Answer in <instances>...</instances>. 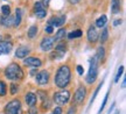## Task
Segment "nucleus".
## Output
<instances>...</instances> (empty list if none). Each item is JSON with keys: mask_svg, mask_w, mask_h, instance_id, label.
Returning a JSON list of instances; mask_svg holds the SVG:
<instances>
[{"mask_svg": "<svg viewBox=\"0 0 126 114\" xmlns=\"http://www.w3.org/2000/svg\"><path fill=\"white\" fill-rule=\"evenodd\" d=\"M70 69L67 65H63L57 70L56 72V76H55V84L56 86L61 87V89H64L65 86L69 85L70 83Z\"/></svg>", "mask_w": 126, "mask_h": 114, "instance_id": "nucleus-1", "label": "nucleus"}, {"mask_svg": "<svg viewBox=\"0 0 126 114\" xmlns=\"http://www.w3.org/2000/svg\"><path fill=\"white\" fill-rule=\"evenodd\" d=\"M5 76H6V78H8L11 80H15V79H21L23 77V72L18 64L13 63L6 68Z\"/></svg>", "mask_w": 126, "mask_h": 114, "instance_id": "nucleus-2", "label": "nucleus"}, {"mask_svg": "<svg viewBox=\"0 0 126 114\" xmlns=\"http://www.w3.org/2000/svg\"><path fill=\"white\" fill-rule=\"evenodd\" d=\"M97 61H98L97 56H94V58L91 59L90 69H89V72H88V76H86V83H88V84L94 83L96 78H97V73H98L97 72V69H98V66H97Z\"/></svg>", "mask_w": 126, "mask_h": 114, "instance_id": "nucleus-3", "label": "nucleus"}, {"mask_svg": "<svg viewBox=\"0 0 126 114\" xmlns=\"http://www.w3.org/2000/svg\"><path fill=\"white\" fill-rule=\"evenodd\" d=\"M22 108L19 100H12L5 107V114H21Z\"/></svg>", "mask_w": 126, "mask_h": 114, "instance_id": "nucleus-4", "label": "nucleus"}, {"mask_svg": "<svg viewBox=\"0 0 126 114\" xmlns=\"http://www.w3.org/2000/svg\"><path fill=\"white\" fill-rule=\"evenodd\" d=\"M69 98H70V93L68 91H60L54 94V101L60 106L67 104Z\"/></svg>", "mask_w": 126, "mask_h": 114, "instance_id": "nucleus-5", "label": "nucleus"}, {"mask_svg": "<svg viewBox=\"0 0 126 114\" xmlns=\"http://www.w3.org/2000/svg\"><path fill=\"white\" fill-rule=\"evenodd\" d=\"M85 96H86V89L83 86H79L77 89L76 93H75V101L78 105H81L82 102L84 101V99H85Z\"/></svg>", "mask_w": 126, "mask_h": 114, "instance_id": "nucleus-6", "label": "nucleus"}, {"mask_svg": "<svg viewBox=\"0 0 126 114\" xmlns=\"http://www.w3.org/2000/svg\"><path fill=\"white\" fill-rule=\"evenodd\" d=\"M36 82H37V84H40V85H46L47 83L49 82V73L47 72L46 70L36 73Z\"/></svg>", "mask_w": 126, "mask_h": 114, "instance_id": "nucleus-7", "label": "nucleus"}, {"mask_svg": "<svg viewBox=\"0 0 126 114\" xmlns=\"http://www.w3.org/2000/svg\"><path fill=\"white\" fill-rule=\"evenodd\" d=\"M54 42H55L54 37H46L45 40L41 42V49L43 51L51 50V48L54 47Z\"/></svg>", "mask_w": 126, "mask_h": 114, "instance_id": "nucleus-8", "label": "nucleus"}, {"mask_svg": "<svg viewBox=\"0 0 126 114\" xmlns=\"http://www.w3.org/2000/svg\"><path fill=\"white\" fill-rule=\"evenodd\" d=\"M23 63H25V65H28V66L39 68V66H41L42 62L39 58H36V57H28V58H26L23 61Z\"/></svg>", "mask_w": 126, "mask_h": 114, "instance_id": "nucleus-9", "label": "nucleus"}, {"mask_svg": "<svg viewBox=\"0 0 126 114\" xmlns=\"http://www.w3.org/2000/svg\"><path fill=\"white\" fill-rule=\"evenodd\" d=\"M12 50V43L6 41H0V55L2 54H9Z\"/></svg>", "mask_w": 126, "mask_h": 114, "instance_id": "nucleus-10", "label": "nucleus"}, {"mask_svg": "<svg viewBox=\"0 0 126 114\" xmlns=\"http://www.w3.org/2000/svg\"><path fill=\"white\" fill-rule=\"evenodd\" d=\"M88 40L90 42H96L98 40V33L96 30V28L94 26H91L88 30Z\"/></svg>", "mask_w": 126, "mask_h": 114, "instance_id": "nucleus-11", "label": "nucleus"}, {"mask_svg": "<svg viewBox=\"0 0 126 114\" xmlns=\"http://www.w3.org/2000/svg\"><path fill=\"white\" fill-rule=\"evenodd\" d=\"M25 100L27 102L29 106H34L36 104V100H37V97L35 96V93H33V92H29L26 94L25 97Z\"/></svg>", "mask_w": 126, "mask_h": 114, "instance_id": "nucleus-12", "label": "nucleus"}, {"mask_svg": "<svg viewBox=\"0 0 126 114\" xmlns=\"http://www.w3.org/2000/svg\"><path fill=\"white\" fill-rule=\"evenodd\" d=\"M29 54V49H28L27 47H20L16 52H15V56L18 57V58H23V57H26V56Z\"/></svg>", "mask_w": 126, "mask_h": 114, "instance_id": "nucleus-13", "label": "nucleus"}, {"mask_svg": "<svg viewBox=\"0 0 126 114\" xmlns=\"http://www.w3.org/2000/svg\"><path fill=\"white\" fill-rule=\"evenodd\" d=\"M111 9L114 14L120 12V0H112L111 1Z\"/></svg>", "mask_w": 126, "mask_h": 114, "instance_id": "nucleus-14", "label": "nucleus"}, {"mask_svg": "<svg viewBox=\"0 0 126 114\" xmlns=\"http://www.w3.org/2000/svg\"><path fill=\"white\" fill-rule=\"evenodd\" d=\"M1 23H2L4 26H6V27L13 26V25H14V19H13V16L7 15L6 18H1Z\"/></svg>", "mask_w": 126, "mask_h": 114, "instance_id": "nucleus-15", "label": "nucleus"}, {"mask_svg": "<svg viewBox=\"0 0 126 114\" xmlns=\"http://www.w3.org/2000/svg\"><path fill=\"white\" fill-rule=\"evenodd\" d=\"M108 21V18H106V15H102L100 18L97 19V21H96V26L99 28H102L105 26V23Z\"/></svg>", "mask_w": 126, "mask_h": 114, "instance_id": "nucleus-16", "label": "nucleus"}, {"mask_svg": "<svg viewBox=\"0 0 126 114\" xmlns=\"http://www.w3.org/2000/svg\"><path fill=\"white\" fill-rule=\"evenodd\" d=\"M21 9L20 8H16V16H15V20H14V26H19L20 22H21Z\"/></svg>", "mask_w": 126, "mask_h": 114, "instance_id": "nucleus-17", "label": "nucleus"}, {"mask_svg": "<svg viewBox=\"0 0 126 114\" xmlns=\"http://www.w3.org/2000/svg\"><path fill=\"white\" fill-rule=\"evenodd\" d=\"M97 58L99 59V61H103L104 57H105V50H104L103 47H99L98 50H97Z\"/></svg>", "mask_w": 126, "mask_h": 114, "instance_id": "nucleus-18", "label": "nucleus"}, {"mask_svg": "<svg viewBox=\"0 0 126 114\" xmlns=\"http://www.w3.org/2000/svg\"><path fill=\"white\" fill-rule=\"evenodd\" d=\"M109 38V30L108 28H104L103 29V33H102V35H100V42L104 43V42H106Z\"/></svg>", "mask_w": 126, "mask_h": 114, "instance_id": "nucleus-19", "label": "nucleus"}, {"mask_svg": "<svg viewBox=\"0 0 126 114\" xmlns=\"http://www.w3.org/2000/svg\"><path fill=\"white\" fill-rule=\"evenodd\" d=\"M36 33H37V27H36V26H32V27L29 28V30H28V37H31V38L35 37Z\"/></svg>", "mask_w": 126, "mask_h": 114, "instance_id": "nucleus-20", "label": "nucleus"}, {"mask_svg": "<svg viewBox=\"0 0 126 114\" xmlns=\"http://www.w3.org/2000/svg\"><path fill=\"white\" fill-rule=\"evenodd\" d=\"M46 14H47V12H46V8L36 9V11H35V15H36V18H39V19L45 18V16H46Z\"/></svg>", "mask_w": 126, "mask_h": 114, "instance_id": "nucleus-21", "label": "nucleus"}, {"mask_svg": "<svg viewBox=\"0 0 126 114\" xmlns=\"http://www.w3.org/2000/svg\"><path fill=\"white\" fill-rule=\"evenodd\" d=\"M82 35V32L81 30H75V32H71L69 35H68V37L70 38V40H72V38H76V37H79Z\"/></svg>", "mask_w": 126, "mask_h": 114, "instance_id": "nucleus-22", "label": "nucleus"}, {"mask_svg": "<svg viewBox=\"0 0 126 114\" xmlns=\"http://www.w3.org/2000/svg\"><path fill=\"white\" fill-rule=\"evenodd\" d=\"M6 91H7L6 84H5L4 82H0V96H1V97L6 96Z\"/></svg>", "mask_w": 126, "mask_h": 114, "instance_id": "nucleus-23", "label": "nucleus"}, {"mask_svg": "<svg viewBox=\"0 0 126 114\" xmlns=\"http://www.w3.org/2000/svg\"><path fill=\"white\" fill-rule=\"evenodd\" d=\"M1 11H2V14H4L5 16H7L11 14V8H9L8 5H4L2 7H1Z\"/></svg>", "mask_w": 126, "mask_h": 114, "instance_id": "nucleus-24", "label": "nucleus"}, {"mask_svg": "<svg viewBox=\"0 0 126 114\" xmlns=\"http://www.w3.org/2000/svg\"><path fill=\"white\" fill-rule=\"evenodd\" d=\"M64 35H65V29H60L59 32H57V34H56V36L54 37L55 41H56V40H61Z\"/></svg>", "mask_w": 126, "mask_h": 114, "instance_id": "nucleus-25", "label": "nucleus"}, {"mask_svg": "<svg viewBox=\"0 0 126 114\" xmlns=\"http://www.w3.org/2000/svg\"><path fill=\"white\" fill-rule=\"evenodd\" d=\"M102 86H103V82L100 83V84H99V85H98V87L96 89V91H94V97L91 98V100H90V104H92V102H94V99H96V97H97V94H98L99 90L102 89Z\"/></svg>", "mask_w": 126, "mask_h": 114, "instance_id": "nucleus-26", "label": "nucleus"}, {"mask_svg": "<svg viewBox=\"0 0 126 114\" xmlns=\"http://www.w3.org/2000/svg\"><path fill=\"white\" fill-rule=\"evenodd\" d=\"M56 50L59 51V52H61V54H64V52H65V50H67L65 44H64V43H61V44H59V46L56 47Z\"/></svg>", "mask_w": 126, "mask_h": 114, "instance_id": "nucleus-27", "label": "nucleus"}, {"mask_svg": "<svg viewBox=\"0 0 126 114\" xmlns=\"http://www.w3.org/2000/svg\"><path fill=\"white\" fill-rule=\"evenodd\" d=\"M123 71H124V66H123V65H120V68L118 69V72H117V76H116V79H114V82H116V83L119 80L120 76L123 75Z\"/></svg>", "mask_w": 126, "mask_h": 114, "instance_id": "nucleus-28", "label": "nucleus"}, {"mask_svg": "<svg viewBox=\"0 0 126 114\" xmlns=\"http://www.w3.org/2000/svg\"><path fill=\"white\" fill-rule=\"evenodd\" d=\"M108 98H109V92L105 94V98H104V100H103V104H102V106H100V108H99V112L98 114L102 113V111L104 110V107H105V104H106V101H108Z\"/></svg>", "mask_w": 126, "mask_h": 114, "instance_id": "nucleus-29", "label": "nucleus"}, {"mask_svg": "<svg viewBox=\"0 0 126 114\" xmlns=\"http://www.w3.org/2000/svg\"><path fill=\"white\" fill-rule=\"evenodd\" d=\"M64 22H65V16H61V18H57V21H56V26H62Z\"/></svg>", "mask_w": 126, "mask_h": 114, "instance_id": "nucleus-30", "label": "nucleus"}, {"mask_svg": "<svg viewBox=\"0 0 126 114\" xmlns=\"http://www.w3.org/2000/svg\"><path fill=\"white\" fill-rule=\"evenodd\" d=\"M16 91H18V85L12 84V85H11V94H15Z\"/></svg>", "mask_w": 126, "mask_h": 114, "instance_id": "nucleus-31", "label": "nucleus"}, {"mask_svg": "<svg viewBox=\"0 0 126 114\" xmlns=\"http://www.w3.org/2000/svg\"><path fill=\"white\" fill-rule=\"evenodd\" d=\"M34 8H35V11L36 9H41V8H45V6H43V4L42 2H40V1H37L35 5H34Z\"/></svg>", "mask_w": 126, "mask_h": 114, "instance_id": "nucleus-32", "label": "nucleus"}, {"mask_svg": "<svg viewBox=\"0 0 126 114\" xmlns=\"http://www.w3.org/2000/svg\"><path fill=\"white\" fill-rule=\"evenodd\" d=\"M51 114H62V108H61V107H56V108L51 112Z\"/></svg>", "mask_w": 126, "mask_h": 114, "instance_id": "nucleus-33", "label": "nucleus"}, {"mask_svg": "<svg viewBox=\"0 0 126 114\" xmlns=\"http://www.w3.org/2000/svg\"><path fill=\"white\" fill-rule=\"evenodd\" d=\"M29 114H37V110H36V107L34 106H31V108H29Z\"/></svg>", "mask_w": 126, "mask_h": 114, "instance_id": "nucleus-34", "label": "nucleus"}, {"mask_svg": "<svg viewBox=\"0 0 126 114\" xmlns=\"http://www.w3.org/2000/svg\"><path fill=\"white\" fill-rule=\"evenodd\" d=\"M45 30H46L47 33H48V34H51V33L54 32V27H53V26H48V27L46 28Z\"/></svg>", "mask_w": 126, "mask_h": 114, "instance_id": "nucleus-35", "label": "nucleus"}, {"mask_svg": "<svg viewBox=\"0 0 126 114\" xmlns=\"http://www.w3.org/2000/svg\"><path fill=\"white\" fill-rule=\"evenodd\" d=\"M68 114H76V107L71 106V107L69 108V111H68Z\"/></svg>", "mask_w": 126, "mask_h": 114, "instance_id": "nucleus-36", "label": "nucleus"}, {"mask_svg": "<svg viewBox=\"0 0 126 114\" xmlns=\"http://www.w3.org/2000/svg\"><path fill=\"white\" fill-rule=\"evenodd\" d=\"M77 72L79 73V75H83V72H84V69H83V66H82V65H77Z\"/></svg>", "mask_w": 126, "mask_h": 114, "instance_id": "nucleus-37", "label": "nucleus"}, {"mask_svg": "<svg viewBox=\"0 0 126 114\" xmlns=\"http://www.w3.org/2000/svg\"><path fill=\"white\" fill-rule=\"evenodd\" d=\"M120 23H122V20H120V19H117V20L113 22V26H119Z\"/></svg>", "mask_w": 126, "mask_h": 114, "instance_id": "nucleus-38", "label": "nucleus"}, {"mask_svg": "<svg viewBox=\"0 0 126 114\" xmlns=\"http://www.w3.org/2000/svg\"><path fill=\"white\" fill-rule=\"evenodd\" d=\"M49 1L50 0H42V4H43V6H48V5H49Z\"/></svg>", "mask_w": 126, "mask_h": 114, "instance_id": "nucleus-39", "label": "nucleus"}, {"mask_svg": "<svg viewBox=\"0 0 126 114\" xmlns=\"http://www.w3.org/2000/svg\"><path fill=\"white\" fill-rule=\"evenodd\" d=\"M69 1H70V2H71V4H78V2H79V1H81V0H69Z\"/></svg>", "mask_w": 126, "mask_h": 114, "instance_id": "nucleus-40", "label": "nucleus"}, {"mask_svg": "<svg viewBox=\"0 0 126 114\" xmlns=\"http://www.w3.org/2000/svg\"><path fill=\"white\" fill-rule=\"evenodd\" d=\"M114 106H116V105H114V102H113V105L111 106V107H110V110H109V114H111V112H112V110H113V108H114Z\"/></svg>", "mask_w": 126, "mask_h": 114, "instance_id": "nucleus-41", "label": "nucleus"}, {"mask_svg": "<svg viewBox=\"0 0 126 114\" xmlns=\"http://www.w3.org/2000/svg\"><path fill=\"white\" fill-rule=\"evenodd\" d=\"M125 84H126V80H125V78H124V79H123V83H122V87H123V89L125 87Z\"/></svg>", "mask_w": 126, "mask_h": 114, "instance_id": "nucleus-42", "label": "nucleus"}, {"mask_svg": "<svg viewBox=\"0 0 126 114\" xmlns=\"http://www.w3.org/2000/svg\"><path fill=\"white\" fill-rule=\"evenodd\" d=\"M35 73H36V71H35V70H33V71H32V72H31V75H32V76H34Z\"/></svg>", "mask_w": 126, "mask_h": 114, "instance_id": "nucleus-43", "label": "nucleus"}, {"mask_svg": "<svg viewBox=\"0 0 126 114\" xmlns=\"http://www.w3.org/2000/svg\"><path fill=\"white\" fill-rule=\"evenodd\" d=\"M114 114H119V112H116V113H114Z\"/></svg>", "mask_w": 126, "mask_h": 114, "instance_id": "nucleus-44", "label": "nucleus"}]
</instances>
